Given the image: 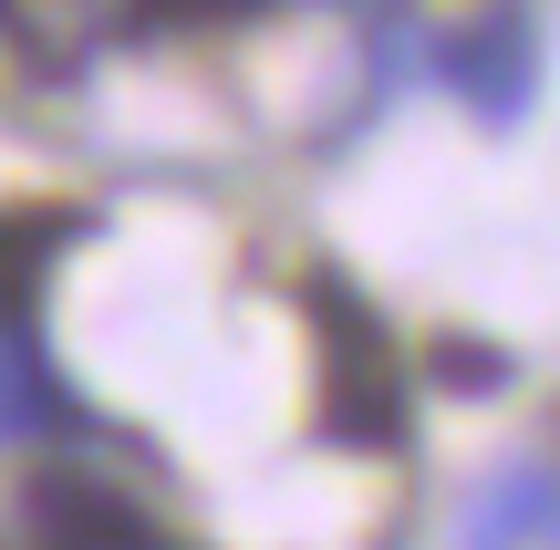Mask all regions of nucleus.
<instances>
[{
	"label": "nucleus",
	"mask_w": 560,
	"mask_h": 550,
	"mask_svg": "<svg viewBox=\"0 0 560 550\" xmlns=\"http://www.w3.org/2000/svg\"><path fill=\"white\" fill-rule=\"evenodd\" d=\"M301 302H312V343H322V436H332V447H363V457L405 447V374H395L384 323L332 270H322Z\"/></svg>",
	"instance_id": "f257e3e1"
},
{
	"label": "nucleus",
	"mask_w": 560,
	"mask_h": 550,
	"mask_svg": "<svg viewBox=\"0 0 560 550\" xmlns=\"http://www.w3.org/2000/svg\"><path fill=\"white\" fill-rule=\"evenodd\" d=\"M436 62H446V83H457L488 125H520L529 94H540V21H529L520 0H488V11L467 21Z\"/></svg>",
	"instance_id": "f03ea898"
},
{
	"label": "nucleus",
	"mask_w": 560,
	"mask_h": 550,
	"mask_svg": "<svg viewBox=\"0 0 560 550\" xmlns=\"http://www.w3.org/2000/svg\"><path fill=\"white\" fill-rule=\"evenodd\" d=\"M32 550H177L156 519L104 478H42L32 489Z\"/></svg>",
	"instance_id": "7ed1b4c3"
},
{
	"label": "nucleus",
	"mask_w": 560,
	"mask_h": 550,
	"mask_svg": "<svg viewBox=\"0 0 560 550\" xmlns=\"http://www.w3.org/2000/svg\"><path fill=\"white\" fill-rule=\"evenodd\" d=\"M550 519H560V489L520 468V478H499V489L478 499V519H467V540H457V550H520L529 530H550Z\"/></svg>",
	"instance_id": "20e7f679"
},
{
	"label": "nucleus",
	"mask_w": 560,
	"mask_h": 550,
	"mask_svg": "<svg viewBox=\"0 0 560 550\" xmlns=\"http://www.w3.org/2000/svg\"><path fill=\"white\" fill-rule=\"evenodd\" d=\"M42 416H52V385H42L32 343H21V323H0V447L11 436H32Z\"/></svg>",
	"instance_id": "39448f33"
},
{
	"label": "nucleus",
	"mask_w": 560,
	"mask_h": 550,
	"mask_svg": "<svg viewBox=\"0 0 560 550\" xmlns=\"http://www.w3.org/2000/svg\"><path fill=\"white\" fill-rule=\"evenodd\" d=\"M270 0H136L145 32H229V21H260Z\"/></svg>",
	"instance_id": "423d86ee"
},
{
	"label": "nucleus",
	"mask_w": 560,
	"mask_h": 550,
	"mask_svg": "<svg viewBox=\"0 0 560 550\" xmlns=\"http://www.w3.org/2000/svg\"><path fill=\"white\" fill-rule=\"evenodd\" d=\"M436 385H509V353L499 343H436Z\"/></svg>",
	"instance_id": "0eeeda50"
},
{
	"label": "nucleus",
	"mask_w": 560,
	"mask_h": 550,
	"mask_svg": "<svg viewBox=\"0 0 560 550\" xmlns=\"http://www.w3.org/2000/svg\"><path fill=\"white\" fill-rule=\"evenodd\" d=\"M32 260H42L32 229H0V302H21V291H32Z\"/></svg>",
	"instance_id": "6e6552de"
}]
</instances>
